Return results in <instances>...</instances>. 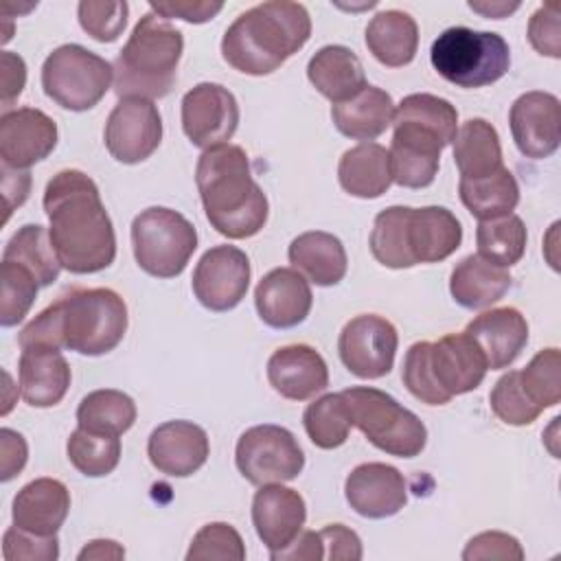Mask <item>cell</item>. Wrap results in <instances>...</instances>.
I'll return each mask as SVG.
<instances>
[{"label": "cell", "instance_id": "6da1fadb", "mask_svg": "<svg viewBox=\"0 0 561 561\" xmlns=\"http://www.w3.org/2000/svg\"><path fill=\"white\" fill-rule=\"evenodd\" d=\"M48 237L64 270L94 274L114 263L116 234L99 186L79 169H64L44 188Z\"/></svg>", "mask_w": 561, "mask_h": 561}, {"label": "cell", "instance_id": "7a4b0ae2", "mask_svg": "<svg viewBox=\"0 0 561 561\" xmlns=\"http://www.w3.org/2000/svg\"><path fill=\"white\" fill-rule=\"evenodd\" d=\"M195 184L210 226L228 239L254 237L267 221V197L252 178L250 160L239 145L204 149Z\"/></svg>", "mask_w": 561, "mask_h": 561}, {"label": "cell", "instance_id": "3957f363", "mask_svg": "<svg viewBox=\"0 0 561 561\" xmlns=\"http://www.w3.org/2000/svg\"><path fill=\"white\" fill-rule=\"evenodd\" d=\"M311 35L305 4L272 0L243 11L224 33L221 57L243 75L263 77L278 70Z\"/></svg>", "mask_w": 561, "mask_h": 561}, {"label": "cell", "instance_id": "277c9868", "mask_svg": "<svg viewBox=\"0 0 561 561\" xmlns=\"http://www.w3.org/2000/svg\"><path fill=\"white\" fill-rule=\"evenodd\" d=\"M489 366L467 333H449L438 342H414L403 359L401 379L412 397L427 405H445L476 390Z\"/></svg>", "mask_w": 561, "mask_h": 561}, {"label": "cell", "instance_id": "5b68a950", "mask_svg": "<svg viewBox=\"0 0 561 561\" xmlns=\"http://www.w3.org/2000/svg\"><path fill=\"white\" fill-rule=\"evenodd\" d=\"M182 50V33L153 11L145 13L112 64L114 92L121 99L167 96L175 85Z\"/></svg>", "mask_w": 561, "mask_h": 561}, {"label": "cell", "instance_id": "8992f818", "mask_svg": "<svg viewBox=\"0 0 561 561\" xmlns=\"http://www.w3.org/2000/svg\"><path fill=\"white\" fill-rule=\"evenodd\" d=\"M61 348L79 355H105L114 351L127 331V305L107 289H72L55 300Z\"/></svg>", "mask_w": 561, "mask_h": 561}, {"label": "cell", "instance_id": "52a82bcc", "mask_svg": "<svg viewBox=\"0 0 561 561\" xmlns=\"http://www.w3.org/2000/svg\"><path fill=\"white\" fill-rule=\"evenodd\" d=\"M351 419L370 445L397 456L414 458L427 443L423 421L403 408L394 397L370 386H353L340 392Z\"/></svg>", "mask_w": 561, "mask_h": 561}, {"label": "cell", "instance_id": "ba28073f", "mask_svg": "<svg viewBox=\"0 0 561 561\" xmlns=\"http://www.w3.org/2000/svg\"><path fill=\"white\" fill-rule=\"evenodd\" d=\"M434 70L458 88L491 85L508 72L511 50L502 35L451 26L430 48Z\"/></svg>", "mask_w": 561, "mask_h": 561}, {"label": "cell", "instance_id": "9c48e42d", "mask_svg": "<svg viewBox=\"0 0 561 561\" xmlns=\"http://www.w3.org/2000/svg\"><path fill=\"white\" fill-rule=\"evenodd\" d=\"M131 248L142 272L156 278H175L197 248V232L182 213L151 206L131 221Z\"/></svg>", "mask_w": 561, "mask_h": 561}, {"label": "cell", "instance_id": "30bf717a", "mask_svg": "<svg viewBox=\"0 0 561 561\" xmlns=\"http://www.w3.org/2000/svg\"><path fill=\"white\" fill-rule=\"evenodd\" d=\"M112 79L114 66L79 44L57 46L42 66L46 96L70 112L94 107L107 94Z\"/></svg>", "mask_w": 561, "mask_h": 561}, {"label": "cell", "instance_id": "8fae6325", "mask_svg": "<svg viewBox=\"0 0 561 561\" xmlns=\"http://www.w3.org/2000/svg\"><path fill=\"white\" fill-rule=\"evenodd\" d=\"M234 462L250 484L263 486L298 478L305 467V454L287 427L263 423L239 436Z\"/></svg>", "mask_w": 561, "mask_h": 561}, {"label": "cell", "instance_id": "7c38bea8", "mask_svg": "<svg viewBox=\"0 0 561 561\" xmlns=\"http://www.w3.org/2000/svg\"><path fill=\"white\" fill-rule=\"evenodd\" d=\"M399 346L397 329L390 320L362 313L344 324L337 337V353L348 373L359 379H379L392 370Z\"/></svg>", "mask_w": 561, "mask_h": 561}, {"label": "cell", "instance_id": "4fadbf2b", "mask_svg": "<svg viewBox=\"0 0 561 561\" xmlns=\"http://www.w3.org/2000/svg\"><path fill=\"white\" fill-rule=\"evenodd\" d=\"M103 140L110 156L123 164L147 160L162 140V118L153 101L121 99L107 116Z\"/></svg>", "mask_w": 561, "mask_h": 561}, {"label": "cell", "instance_id": "5bb4252c", "mask_svg": "<svg viewBox=\"0 0 561 561\" xmlns=\"http://www.w3.org/2000/svg\"><path fill=\"white\" fill-rule=\"evenodd\" d=\"M239 125V105L234 94L219 83H197L182 99V129L186 138L210 149L226 145Z\"/></svg>", "mask_w": 561, "mask_h": 561}, {"label": "cell", "instance_id": "9a60e30c", "mask_svg": "<svg viewBox=\"0 0 561 561\" xmlns=\"http://www.w3.org/2000/svg\"><path fill=\"white\" fill-rule=\"evenodd\" d=\"M193 294L210 311L234 309L250 285V261L234 245H215L193 270Z\"/></svg>", "mask_w": 561, "mask_h": 561}, {"label": "cell", "instance_id": "2e32d148", "mask_svg": "<svg viewBox=\"0 0 561 561\" xmlns=\"http://www.w3.org/2000/svg\"><path fill=\"white\" fill-rule=\"evenodd\" d=\"M513 140L522 156L541 160L559 149L561 105L550 92L533 90L517 96L508 112Z\"/></svg>", "mask_w": 561, "mask_h": 561}, {"label": "cell", "instance_id": "e0dca14e", "mask_svg": "<svg viewBox=\"0 0 561 561\" xmlns=\"http://www.w3.org/2000/svg\"><path fill=\"white\" fill-rule=\"evenodd\" d=\"M394 134L390 142V169L392 182L405 188H425L434 182L440 164V151L445 140L416 123L392 121Z\"/></svg>", "mask_w": 561, "mask_h": 561}, {"label": "cell", "instance_id": "ac0fdd59", "mask_svg": "<svg viewBox=\"0 0 561 561\" xmlns=\"http://www.w3.org/2000/svg\"><path fill=\"white\" fill-rule=\"evenodd\" d=\"M57 147L55 121L37 107H20L0 116V158L4 167L28 169Z\"/></svg>", "mask_w": 561, "mask_h": 561}, {"label": "cell", "instance_id": "d6986e66", "mask_svg": "<svg viewBox=\"0 0 561 561\" xmlns=\"http://www.w3.org/2000/svg\"><path fill=\"white\" fill-rule=\"evenodd\" d=\"M348 506L368 519H383L397 515L408 502V486L403 473L386 462L357 465L344 482Z\"/></svg>", "mask_w": 561, "mask_h": 561}, {"label": "cell", "instance_id": "ffe728a7", "mask_svg": "<svg viewBox=\"0 0 561 561\" xmlns=\"http://www.w3.org/2000/svg\"><path fill=\"white\" fill-rule=\"evenodd\" d=\"M210 445L204 427L193 421H167L147 440L151 465L171 478H186L204 467Z\"/></svg>", "mask_w": 561, "mask_h": 561}, {"label": "cell", "instance_id": "44dd1931", "mask_svg": "<svg viewBox=\"0 0 561 561\" xmlns=\"http://www.w3.org/2000/svg\"><path fill=\"white\" fill-rule=\"evenodd\" d=\"M309 280L294 267L270 270L254 289L259 318L272 329L298 327L311 311Z\"/></svg>", "mask_w": 561, "mask_h": 561}, {"label": "cell", "instance_id": "7402d4cb", "mask_svg": "<svg viewBox=\"0 0 561 561\" xmlns=\"http://www.w3.org/2000/svg\"><path fill=\"white\" fill-rule=\"evenodd\" d=\"M307 519V506L298 491L278 484H263L252 500V524L270 552L287 548Z\"/></svg>", "mask_w": 561, "mask_h": 561}, {"label": "cell", "instance_id": "603a6c76", "mask_svg": "<svg viewBox=\"0 0 561 561\" xmlns=\"http://www.w3.org/2000/svg\"><path fill=\"white\" fill-rule=\"evenodd\" d=\"M270 386L289 401H307L329 386V368L322 355L307 344L276 348L267 359Z\"/></svg>", "mask_w": 561, "mask_h": 561}, {"label": "cell", "instance_id": "cb8c5ba5", "mask_svg": "<svg viewBox=\"0 0 561 561\" xmlns=\"http://www.w3.org/2000/svg\"><path fill=\"white\" fill-rule=\"evenodd\" d=\"M462 241V226L445 206L410 208L405 219V245L414 265L438 263L451 256Z\"/></svg>", "mask_w": 561, "mask_h": 561}, {"label": "cell", "instance_id": "d4e9b609", "mask_svg": "<svg viewBox=\"0 0 561 561\" xmlns=\"http://www.w3.org/2000/svg\"><path fill=\"white\" fill-rule=\"evenodd\" d=\"M465 333L482 351L491 370L508 368L528 342V322L515 307H497L476 316Z\"/></svg>", "mask_w": 561, "mask_h": 561}, {"label": "cell", "instance_id": "484cf974", "mask_svg": "<svg viewBox=\"0 0 561 561\" xmlns=\"http://www.w3.org/2000/svg\"><path fill=\"white\" fill-rule=\"evenodd\" d=\"M70 511V493L61 480L35 478L13 497V526L35 535H57Z\"/></svg>", "mask_w": 561, "mask_h": 561}, {"label": "cell", "instance_id": "4316f807", "mask_svg": "<svg viewBox=\"0 0 561 561\" xmlns=\"http://www.w3.org/2000/svg\"><path fill=\"white\" fill-rule=\"evenodd\" d=\"M18 375L20 394L33 408L57 405L66 397L70 386V366L57 348H22Z\"/></svg>", "mask_w": 561, "mask_h": 561}, {"label": "cell", "instance_id": "83f0119b", "mask_svg": "<svg viewBox=\"0 0 561 561\" xmlns=\"http://www.w3.org/2000/svg\"><path fill=\"white\" fill-rule=\"evenodd\" d=\"M307 77L311 85L333 105L353 99L368 85L359 57L340 44L322 46L309 59Z\"/></svg>", "mask_w": 561, "mask_h": 561}, {"label": "cell", "instance_id": "f1b7e54d", "mask_svg": "<svg viewBox=\"0 0 561 561\" xmlns=\"http://www.w3.org/2000/svg\"><path fill=\"white\" fill-rule=\"evenodd\" d=\"M394 110V101L386 90L366 85L353 99L331 105V118L337 131L346 138L368 142L392 125Z\"/></svg>", "mask_w": 561, "mask_h": 561}, {"label": "cell", "instance_id": "f546056e", "mask_svg": "<svg viewBox=\"0 0 561 561\" xmlns=\"http://www.w3.org/2000/svg\"><path fill=\"white\" fill-rule=\"evenodd\" d=\"M289 263L302 276L320 287L337 285L346 274V250L342 241L322 230H309L298 234L287 250Z\"/></svg>", "mask_w": 561, "mask_h": 561}, {"label": "cell", "instance_id": "4dcf8cb0", "mask_svg": "<svg viewBox=\"0 0 561 561\" xmlns=\"http://www.w3.org/2000/svg\"><path fill=\"white\" fill-rule=\"evenodd\" d=\"M511 280L508 267L469 254L451 270L449 294L465 309H484L511 289Z\"/></svg>", "mask_w": 561, "mask_h": 561}, {"label": "cell", "instance_id": "1f68e13d", "mask_svg": "<svg viewBox=\"0 0 561 561\" xmlns=\"http://www.w3.org/2000/svg\"><path fill=\"white\" fill-rule=\"evenodd\" d=\"M340 186L362 199H375L383 195L392 184L390 153L377 142H359L346 149L337 164Z\"/></svg>", "mask_w": 561, "mask_h": 561}, {"label": "cell", "instance_id": "d6a6232c", "mask_svg": "<svg viewBox=\"0 0 561 561\" xmlns=\"http://www.w3.org/2000/svg\"><path fill=\"white\" fill-rule=\"evenodd\" d=\"M366 46L388 68L408 66L419 48V26L405 11H379L366 26Z\"/></svg>", "mask_w": 561, "mask_h": 561}, {"label": "cell", "instance_id": "836d02e7", "mask_svg": "<svg viewBox=\"0 0 561 561\" xmlns=\"http://www.w3.org/2000/svg\"><path fill=\"white\" fill-rule=\"evenodd\" d=\"M454 162L460 178L476 180L504 167L502 145L495 127L484 118L465 121L454 138Z\"/></svg>", "mask_w": 561, "mask_h": 561}, {"label": "cell", "instance_id": "e575fe53", "mask_svg": "<svg viewBox=\"0 0 561 561\" xmlns=\"http://www.w3.org/2000/svg\"><path fill=\"white\" fill-rule=\"evenodd\" d=\"M458 193H460V202L465 204V208L478 221L511 215L515 210V206L519 204L517 180L506 167H502L500 171H495L491 175L476 178V180L460 178Z\"/></svg>", "mask_w": 561, "mask_h": 561}, {"label": "cell", "instance_id": "d590c367", "mask_svg": "<svg viewBox=\"0 0 561 561\" xmlns=\"http://www.w3.org/2000/svg\"><path fill=\"white\" fill-rule=\"evenodd\" d=\"M2 261L24 265L37 278L39 287L53 285L61 272V263L53 250L50 237L39 224L22 226L4 245Z\"/></svg>", "mask_w": 561, "mask_h": 561}, {"label": "cell", "instance_id": "8d00e7d4", "mask_svg": "<svg viewBox=\"0 0 561 561\" xmlns=\"http://www.w3.org/2000/svg\"><path fill=\"white\" fill-rule=\"evenodd\" d=\"M136 421V403L129 394L112 388L85 394L77 408V425L90 432L116 434L127 432Z\"/></svg>", "mask_w": 561, "mask_h": 561}, {"label": "cell", "instance_id": "74e56055", "mask_svg": "<svg viewBox=\"0 0 561 561\" xmlns=\"http://www.w3.org/2000/svg\"><path fill=\"white\" fill-rule=\"evenodd\" d=\"M66 454L79 473L88 478H101L116 469L121 460V438L116 434H101L77 427L68 436Z\"/></svg>", "mask_w": 561, "mask_h": 561}, {"label": "cell", "instance_id": "f35d334b", "mask_svg": "<svg viewBox=\"0 0 561 561\" xmlns=\"http://www.w3.org/2000/svg\"><path fill=\"white\" fill-rule=\"evenodd\" d=\"M478 254L495 265H515L526 250V226L517 215H504L478 224L476 230Z\"/></svg>", "mask_w": 561, "mask_h": 561}, {"label": "cell", "instance_id": "ab89813d", "mask_svg": "<svg viewBox=\"0 0 561 561\" xmlns=\"http://www.w3.org/2000/svg\"><path fill=\"white\" fill-rule=\"evenodd\" d=\"M302 425L309 440L320 449H335L346 443L351 419L340 392H329L307 405Z\"/></svg>", "mask_w": 561, "mask_h": 561}, {"label": "cell", "instance_id": "60d3db41", "mask_svg": "<svg viewBox=\"0 0 561 561\" xmlns=\"http://www.w3.org/2000/svg\"><path fill=\"white\" fill-rule=\"evenodd\" d=\"M410 206H390L377 213L373 230H370V252L373 256L390 270L412 267V259L405 245V219Z\"/></svg>", "mask_w": 561, "mask_h": 561}, {"label": "cell", "instance_id": "b9f144b4", "mask_svg": "<svg viewBox=\"0 0 561 561\" xmlns=\"http://www.w3.org/2000/svg\"><path fill=\"white\" fill-rule=\"evenodd\" d=\"M394 121H410L421 127L436 131L445 145H451L458 131V112L456 107L436 94L416 92L401 99L394 110Z\"/></svg>", "mask_w": 561, "mask_h": 561}, {"label": "cell", "instance_id": "7bdbcfd3", "mask_svg": "<svg viewBox=\"0 0 561 561\" xmlns=\"http://www.w3.org/2000/svg\"><path fill=\"white\" fill-rule=\"evenodd\" d=\"M528 399L539 408H554L561 401V355L559 348L539 351L526 368L517 370Z\"/></svg>", "mask_w": 561, "mask_h": 561}, {"label": "cell", "instance_id": "ee69618b", "mask_svg": "<svg viewBox=\"0 0 561 561\" xmlns=\"http://www.w3.org/2000/svg\"><path fill=\"white\" fill-rule=\"evenodd\" d=\"M0 278H2L0 324L15 327L18 322L24 320L31 305L35 302L39 283L24 265L13 263V261H2Z\"/></svg>", "mask_w": 561, "mask_h": 561}, {"label": "cell", "instance_id": "f6af8a7d", "mask_svg": "<svg viewBox=\"0 0 561 561\" xmlns=\"http://www.w3.org/2000/svg\"><path fill=\"white\" fill-rule=\"evenodd\" d=\"M489 403L493 414L506 425H530L543 412L524 392L517 370H508L495 381Z\"/></svg>", "mask_w": 561, "mask_h": 561}, {"label": "cell", "instance_id": "bcb514c9", "mask_svg": "<svg viewBox=\"0 0 561 561\" xmlns=\"http://www.w3.org/2000/svg\"><path fill=\"white\" fill-rule=\"evenodd\" d=\"M204 559H245V546L241 535L226 522H213L202 526L186 552V561Z\"/></svg>", "mask_w": 561, "mask_h": 561}, {"label": "cell", "instance_id": "7dc6e473", "mask_svg": "<svg viewBox=\"0 0 561 561\" xmlns=\"http://www.w3.org/2000/svg\"><path fill=\"white\" fill-rule=\"evenodd\" d=\"M81 28L96 42H114L127 26L129 4L123 2H96L83 0L77 7Z\"/></svg>", "mask_w": 561, "mask_h": 561}, {"label": "cell", "instance_id": "c3c4849f", "mask_svg": "<svg viewBox=\"0 0 561 561\" xmlns=\"http://www.w3.org/2000/svg\"><path fill=\"white\" fill-rule=\"evenodd\" d=\"M2 554L7 561H55L59 557L57 535H35L11 526L2 539Z\"/></svg>", "mask_w": 561, "mask_h": 561}, {"label": "cell", "instance_id": "681fc988", "mask_svg": "<svg viewBox=\"0 0 561 561\" xmlns=\"http://www.w3.org/2000/svg\"><path fill=\"white\" fill-rule=\"evenodd\" d=\"M530 46L546 57H561V13L557 4L539 7L528 22Z\"/></svg>", "mask_w": 561, "mask_h": 561}, {"label": "cell", "instance_id": "f907efd6", "mask_svg": "<svg viewBox=\"0 0 561 561\" xmlns=\"http://www.w3.org/2000/svg\"><path fill=\"white\" fill-rule=\"evenodd\" d=\"M465 561H480V559H524V550L513 535L500 530H486L469 539L467 548L462 550Z\"/></svg>", "mask_w": 561, "mask_h": 561}, {"label": "cell", "instance_id": "816d5d0a", "mask_svg": "<svg viewBox=\"0 0 561 561\" xmlns=\"http://www.w3.org/2000/svg\"><path fill=\"white\" fill-rule=\"evenodd\" d=\"M320 539L324 546V559H362V541L355 530L344 524H329L320 530Z\"/></svg>", "mask_w": 561, "mask_h": 561}, {"label": "cell", "instance_id": "f5cc1de1", "mask_svg": "<svg viewBox=\"0 0 561 561\" xmlns=\"http://www.w3.org/2000/svg\"><path fill=\"white\" fill-rule=\"evenodd\" d=\"M151 11L160 18H180L191 24H202L213 20L224 4L221 2H193V0H173V2H151Z\"/></svg>", "mask_w": 561, "mask_h": 561}, {"label": "cell", "instance_id": "db71d44e", "mask_svg": "<svg viewBox=\"0 0 561 561\" xmlns=\"http://www.w3.org/2000/svg\"><path fill=\"white\" fill-rule=\"evenodd\" d=\"M26 83V64L20 55L4 50L0 55V88H2V110L9 112L13 101L22 94Z\"/></svg>", "mask_w": 561, "mask_h": 561}, {"label": "cell", "instance_id": "11a10c76", "mask_svg": "<svg viewBox=\"0 0 561 561\" xmlns=\"http://www.w3.org/2000/svg\"><path fill=\"white\" fill-rule=\"evenodd\" d=\"M0 451H2V482H9L13 476H18L26 465V440L15 430L2 427L0 430Z\"/></svg>", "mask_w": 561, "mask_h": 561}, {"label": "cell", "instance_id": "9f6ffc18", "mask_svg": "<svg viewBox=\"0 0 561 561\" xmlns=\"http://www.w3.org/2000/svg\"><path fill=\"white\" fill-rule=\"evenodd\" d=\"M272 561H313L324 559V546L320 539V533L316 530H300L298 537L283 550L270 552Z\"/></svg>", "mask_w": 561, "mask_h": 561}, {"label": "cell", "instance_id": "6f0895ef", "mask_svg": "<svg viewBox=\"0 0 561 561\" xmlns=\"http://www.w3.org/2000/svg\"><path fill=\"white\" fill-rule=\"evenodd\" d=\"M31 191V173L26 169H11L2 164V195H4V221L22 206Z\"/></svg>", "mask_w": 561, "mask_h": 561}, {"label": "cell", "instance_id": "680465c9", "mask_svg": "<svg viewBox=\"0 0 561 561\" xmlns=\"http://www.w3.org/2000/svg\"><path fill=\"white\" fill-rule=\"evenodd\" d=\"M125 550L112 541V539H94L90 541L81 552H79V561H88V559H123Z\"/></svg>", "mask_w": 561, "mask_h": 561}, {"label": "cell", "instance_id": "91938a15", "mask_svg": "<svg viewBox=\"0 0 561 561\" xmlns=\"http://www.w3.org/2000/svg\"><path fill=\"white\" fill-rule=\"evenodd\" d=\"M469 9L471 11H478L482 13L484 18H493V20H500V18H506L508 13L517 11L519 9V2H504V0H495V2H469Z\"/></svg>", "mask_w": 561, "mask_h": 561}]
</instances>
